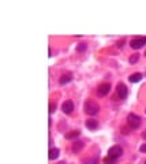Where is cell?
Instances as JSON below:
<instances>
[{
    "mask_svg": "<svg viewBox=\"0 0 146 164\" xmlns=\"http://www.w3.org/2000/svg\"><path fill=\"white\" fill-rule=\"evenodd\" d=\"M127 123H128V126L131 129H138L139 126L142 125V118L135 115V113H130V115L127 116Z\"/></svg>",
    "mask_w": 146,
    "mask_h": 164,
    "instance_id": "6da1fadb",
    "label": "cell"
},
{
    "mask_svg": "<svg viewBox=\"0 0 146 164\" xmlns=\"http://www.w3.org/2000/svg\"><path fill=\"white\" fill-rule=\"evenodd\" d=\"M98 111H100V105H98L97 103L94 101H86L85 103V112L87 113V115H97Z\"/></svg>",
    "mask_w": 146,
    "mask_h": 164,
    "instance_id": "7a4b0ae2",
    "label": "cell"
},
{
    "mask_svg": "<svg viewBox=\"0 0 146 164\" xmlns=\"http://www.w3.org/2000/svg\"><path fill=\"white\" fill-rule=\"evenodd\" d=\"M123 154V148L120 146V145H113L112 148H109V150H108V156L109 157H113V159H119L120 156Z\"/></svg>",
    "mask_w": 146,
    "mask_h": 164,
    "instance_id": "3957f363",
    "label": "cell"
},
{
    "mask_svg": "<svg viewBox=\"0 0 146 164\" xmlns=\"http://www.w3.org/2000/svg\"><path fill=\"white\" fill-rule=\"evenodd\" d=\"M116 94H117V97H119L120 100H126L127 99V96H128V90H127L124 84H117Z\"/></svg>",
    "mask_w": 146,
    "mask_h": 164,
    "instance_id": "277c9868",
    "label": "cell"
},
{
    "mask_svg": "<svg viewBox=\"0 0 146 164\" xmlns=\"http://www.w3.org/2000/svg\"><path fill=\"white\" fill-rule=\"evenodd\" d=\"M130 45H131V48H134V49L142 48L144 45H146V37H135V39L131 40Z\"/></svg>",
    "mask_w": 146,
    "mask_h": 164,
    "instance_id": "5b68a950",
    "label": "cell"
},
{
    "mask_svg": "<svg viewBox=\"0 0 146 164\" xmlns=\"http://www.w3.org/2000/svg\"><path fill=\"white\" fill-rule=\"evenodd\" d=\"M109 92H111V85L109 84H101L97 89V93L100 94V96H107Z\"/></svg>",
    "mask_w": 146,
    "mask_h": 164,
    "instance_id": "8992f818",
    "label": "cell"
},
{
    "mask_svg": "<svg viewBox=\"0 0 146 164\" xmlns=\"http://www.w3.org/2000/svg\"><path fill=\"white\" fill-rule=\"evenodd\" d=\"M62 109H63V112L67 113V115H68V113H71L72 111H74V103H72L71 100H67V101L63 103Z\"/></svg>",
    "mask_w": 146,
    "mask_h": 164,
    "instance_id": "52a82bcc",
    "label": "cell"
},
{
    "mask_svg": "<svg viewBox=\"0 0 146 164\" xmlns=\"http://www.w3.org/2000/svg\"><path fill=\"white\" fill-rule=\"evenodd\" d=\"M71 80H72V74L71 72H67V74H63L62 77H60L59 82H60V85H66V84H68V82H71Z\"/></svg>",
    "mask_w": 146,
    "mask_h": 164,
    "instance_id": "ba28073f",
    "label": "cell"
},
{
    "mask_svg": "<svg viewBox=\"0 0 146 164\" xmlns=\"http://www.w3.org/2000/svg\"><path fill=\"white\" fill-rule=\"evenodd\" d=\"M85 125H86V127L89 129V130H96V129L98 127V122L96 121V119H87Z\"/></svg>",
    "mask_w": 146,
    "mask_h": 164,
    "instance_id": "9c48e42d",
    "label": "cell"
},
{
    "mask_svg": "<svg viewBox=\"0 0 146 164\" xmlns=\"http://www.w3.org/2000/svg\"><path fill=\"white\" fill-rule=\"evenodd\" d=\"M142 77H144V75H142L141 72H134V74H131L128 77V81L131 82V84H136V82H139L142 80Z\"/></svg>",
    "mask_w": 146,
    "mask_h": 164,
    "instance_id": "30bf717a",
    "label": "cell"
},
{
    "mask_svg": "<svg viewBox=\"0 0 146 164\" xmlns=\"http://www.w3.org/2000/svg\"><path fill=\"white\" fill-rule=\"evenodd\" d=\"M82 148H83V142H82V141H77V140H75L74 142H72V152L78 153Z\"/></svg>",
    "mask_w": 146,
    "mask_h": 164,
    "instance_id": "8fae6325",
    "label": "cell"
},
{
    "mask_svg": "<svg viewBox=\"0 0 146 164\" xmlns=\"http://www.w3.org/2000/svg\"><path fill=\"white\" fill-rule=\"evenodd\" d=\"M59 153H60V150L58 149V148H52V149L49 150V160H55V159H58L59 157Z\"/></svg>",
    "mask_w": 146,
    "mask_h": 164,
    "instance_id": "7c38bea8",
    "label": "cell"
},
{
    "mask_svg": "<svg viewBox=\"0 0 146 164\" xmlns=\"http://www.w3.org/2000/svg\"><path fill=\"white\" fill-rule=\"evenodd\" d=\"M79 134H81L79 130H74V131H71V133L66 134V138H67V140H74V138H77Z\"/></svg>",
    "mask_w": 146,
    "mask_h": 164,
    "instance_id": "4fadbf2b",
    "label": "cell"
},
{
    "mask_svg": "<svg viewBox=\"0 0 146 164\" xmlns=\"http://www.w3.org/2000/svg\"><path fill=\"white\" fill-rule=\"evenodd\" d=\"M86 48H87V44H86V43H81V44H79V45L77 47V51H78V52H83Z\"/></svg>",
    "mask_w": 146,
    "mask_h": 164,
    "instance_id": "5bb4252c",
    "label": "cell"
},
{
    "mask_svg": "<svg viewBox=\"0 0 146 164\" xmlns=\"http://www.w3.org/2000/svg\"><path fill=\"white\" fill-rule=\"evenodd\" d=\"M104 163H105V164H116V159H113V157L107 156L105 159H104Z\"/></svg>",
    "mask_w": 146,
    "mask_h": 164,
    "instance_id": "9a60e30c",
    "label": "cell"
},
{
    "mask_svg": "<svg viewBox=\"0 0 146 164\" xmlns=\"http://www.w3.org/2000/svg\"><path fill=\"white\" fill-rule=\"evenodd\" d=\"M85 164H98V159L94 157V159H87L85 160Z\"/></svg>",
    "mask_w": 146,
    "mask_h": 164,
    "instance_id": "2e32d148",
    "label": "cell"
},
{
    "mask_svg": "<svg viewBox=\"0 0 146 164\" xmlns=\"http://www.w3.org/2000/svg\"><path fill=\"white\" fill-rule=\"evenodd\" d=\"M55 111H56V104L51 103V104H49V113H53Z\"/></svg>",
    "mask_w": 146,
    "mask_h": 164,
    "instance_id": "e0dca14e",
    "label": "cell"
},
{
    "mask_svg": "<svg viewBox=\"0 0 146 164\" xmlns=\"http://www.w3.org/2000/svg\"><path fill=\"white\" fill-rule=\"evenodd\" d=\"M138 58H139V55H138V53H135L132 58H130V63H131V64H132V63H135L136 60H138Z\"/></svg>",
    "mask_w": 146,
    "mask_h": 164,
    "instance_id": "ac0fdd59",
    "label": "cell"
},
{
    "mask_svg": "<svg viewBox=\"0 0 146 164\" xmlns=\"http://www.w3.org/2000/svg\"><path fill=\"white\" fill-rule=\"evenodd\" d=\"M139 150H141V152H144V153H146V144L142 145V146L139 148Z\"/></svg>",
    "mask_w": 146,
    "mask_h": 164,
    "instance_id": "d6986e66",
    "label": "cell"
},
{
    "mask_svg": "<svg viewBox=\"0 0 146 164\" xmlns=\"http://www.w3.org/2000/svg\"><path fill=\"white\" fill-rule=\"evenodd\" d=\"M123 44H124V41H119V43H117V47H119V48H123Z\"/></svg>",
    "mask_w": 146,
    "mask_h": 164,
    "instance_id": "ffe728a7",
    "label": "cell"
},
{
    "mask_svg": "<svg viewBox=\"0 0 146 164\" xmlns=\"http://www.w3.org/2000/svg\"><path fill=\"white\" fill-rule=\"evenodd\" d=\"M142 137H144V140H146V130L144 131V134H142Z\"/></svg>",
    "mask_w": 146,
    "mask_h": 164,
    "instance_id": "44dd1931",
    "label": "cell"
},
{
    "mask_svg": "<svg viewBox=\"0 0 146 164\" xmlns=\"http://www.w3.org/2000/svg\"><path fill=\"white\" fill-rule=\"evenodd\" d=\"M145 164H146V162H145Z\"/></svg>",
    "mask_w": 146,
    "mask_h": 164,
    "instance_id": "7402d4cb",
    "label": "cell"
}]
</instances>
